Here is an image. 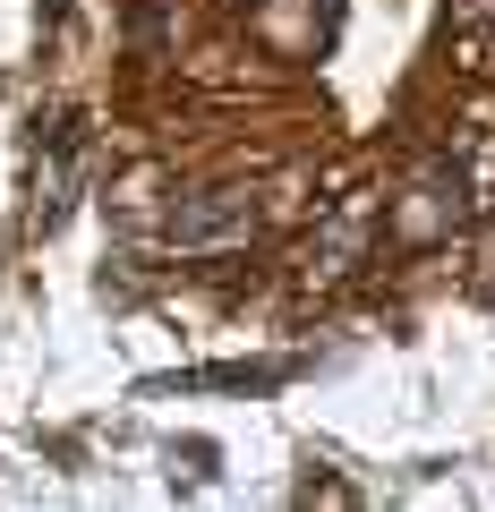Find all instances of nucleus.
<instances>
[{"label":"nucleus","mask_w":495,"mask_h":512,"mask_svg":"<svg viewBox=\"0 0 495 512\" xmlns=\"http://www.w3.org/2000/svg\"><path fill=\"white\" fill-rule=\"evenodd\" d=\"M257 231V197L248 188H188L180 205H171L163 239L180 256H214V248H239V239Z\"/></svg>","instance_id":"nucleus-1"}]
</instances>
